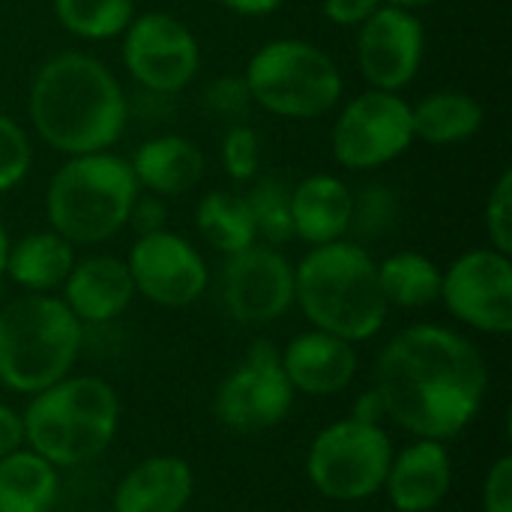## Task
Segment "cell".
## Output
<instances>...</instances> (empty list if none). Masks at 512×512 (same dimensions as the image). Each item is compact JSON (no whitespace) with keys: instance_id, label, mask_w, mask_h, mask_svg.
I'll return each instance as SVG.
<instances>
[{"instance_id":"cell-35","label":"cell","mask_w":512,"mask_h":512,"mask_svg":"<svg viewBox=\"0 0 512 512\" xmlns=\"http://www.w3.org/2000/svg\"><path fill=\"white\" fill-rule=\"evenodd\" d=\"M381 0H324V15L339 27H360Z\"/></svg>"},{"instance_id":"cell-32","label":"cell","mask_w":512,"mask_h":512,"mask_svg":"<svg viewBox=\"0 0 512 512\" xmlns=\"http://www.w3.org/2000/svg\"><path fill=\"white\" fill-rule=\"evenodd\" d=\"M486 231L489 246L510 255L512 252V171H501L498 183L486 201Z\"/></svg>"},{"instance_id":"cell-19","label":"cell","mask_w":512,"mask_h":512,"mask_svg":"<svg viewBox=\"0 0 512 512\" xmlns=\"http://www.w3.org/2000/svg\"><path fill=\"white\" fill-rule=\"evenodd\" d=\"M195 495V471L180 456H147L132 465L111 498L114 512H183Z\"/></svg>"},{"instance_id":"cell-13","label":"cell","mask_w":512,"mask_h":512,"mask_svg":"<svg viewBox=\"0 0 512 512\" xmlns=\"http://www.w3.org/2000/svg\"><path fill=\"white\" fill-rule=\"evenodd\" d=\"M222 303L237 324H273L294 306V264L267 243L228 255L222 267Z\"/></svg>"},{"instance_id":"cell-42","label":"cell","mask_w":512,"mask_h":512,"mask_svg":"<svg viewBox=\"0 0 512 512\" xmlns=\"http://www.w3.org/2000/svg\"><path fill=\"white\" fill-rule=\"evenodd\" d=\"M84 512H114V510H111V507H108V510H84Z\"/></svg>"},{"instance_id":"cell-21","label":"cell","mask_w":512,"mask_h":512,"mask_svg":"<svg viewBox=\"0 0 512 512\" xmlns=\"http://www.w3.org/2000/svg\"><path fill=\"white\" fill-rule=\"evenodd\" d=\"M138 189L171 198L192 192L204 177V153L183 135H159L144 141L129 162Z\"/></svg>"},{"instance_id":"cell-7","label":"cell","mask_w":512,"mask_h":512,"mask_svg":"<svg viewBox=\"0 0 512 512\" xmlns=\"http://www.w3.org/2000/svg\"><path fill=\"white\" fill-rule=\"evenodd\" d=\"M243 78L255 105L288 120H315L342 99L336 60L306 39H273L261 45Z\"/></svg>"},{"instance_id":"cell-38","label":"cell","mask_w":512,"mask_h":512,"mask_svg":"<svg viewBox=\"0 0 512 512\" xmlns=\"http://www.w3.org/2000/svg\"><path fill=\"white\" fill-rule=\"evenodd\" d=\"M351 417H354V420H360V423H384V420H387V411H384V399H381V393H378L375 387H372V390H366V393H360V396H357V402H354Z\"/></svg>"},{"instance_id":"cell-11","label":"cell","mask_w":512,"mask_h":512,"mask_svg":"<svg viewBox=\"0 0 512 512\" xmlns=\"http://www.w3.org/2000/svg\"><path fill=\"white\" fill-rule=\"evenodd\" d=\"M123 66L147 93H180L201 69V45L177 15L144 12L123 30Z\"/></svg>"},{"instance_id":"cell-28","label":"cell","mask_w":512,"mask_h":512,"mask_svg":"<svg viewBox=\"0 0 512 512\" xmlns=\"http://www.w3.org/2000/svg\"><path fill=\"white\" fill-rule=\"evenodd\" d=\"M255 234L267 246H282L294 240V222H291V186L279 177H264L255 183V189L246 195Z\"/></svg>"},{"instance_id":"cell-20","label":"cell","mask_w":512,"mask_h":512,"mask_svg":"<svg viewBox=\"0 0 512 512\" xmlns=\"http://www.w3.org/2000/svg\"><path fill=\"white\" fill-rule=\"evenodd\" d=\"M351 201L354 192L345 180L333 174H312L297 189H291V222L294 237L309 246H324L345 240L351 228Z\"/></svg>"},{"instance_id":"cell-15","label":"cell","mask_w":512,"mask_h":512,"mask_svg":"<svg viewBox=\"0 0 512 512\" xmlns=\"http://www.w3.org/2000/svg\"><path fill=\"white\" fill-rule=\"evenodd\" d=\"M426 54V33L411 9L381 3L357 36V66L375 90L399 93L408 87Z\"/></svg>"},{"instance_id":"cell-26","label":"cell","mask_w":512,"mask_h":512,"mask_svg":"<svg viewBox=\"0 0 512 512\" xmlns=\"http://www.w3.org/2000/svg\"><path fill=\"white\" fill-rule=\"evenodd\" d=\"M384 300L399 309H426L441 297V267L423 252H396L378 264Z\"/></svg>"},{"instance_id":"cell-14","label":"cell","mask_w":512,"mask_h":512,"mask_svg":"<svg viewBox=\"0 0 512 512\" xmlns=\"http://www.w3.org/2000/svg\"><path fill=\"white\" fill-rule=\"evenodd\" d=\"M135 294L162 306L186 309L210 285V270L201 252L174 231L141 234L126 258Z\"/></svg>"},{"instance_id":"cell-4","label":"cell","mask_w":512,"mask_h":512,"mask_svg":"<svg viewBox=\"0 0 512 512\" xmlns=\"http://www.w3.org/2000/svg\"><path fill=\"white\" fill-rule=\"evenodd\" d=\"M24 447L54 468H78L99 459L120 429V396L99 375H66L30 396Z\"/></svg>"},{"instance_id":"cell-3","label":"cell","mask_w":512,"mask_h":512,"mask_svg":"<svg viewBox=\"0 0 512 512\" xmlns=\"http://www.w3.org/2000/svg\"><path fill=\"white\" fill-rule=\"evenodd\" d=\"M294 303L315 330L351 345L375 339L390 315L378 264L351 240L312 246L294 267Z\"/></svg>"},{"instance_id":"cell-29","label":"cell","mask_w":512,"mask_h":512,"mask_svg":"<svg viewBox=\"0 0 512 512\" xmlns=\"http://www.w3.org/2000/svg\"><path fill=\"white\" fill-rule=\"evenodd\" d=\"M399 219V195L384 183H366L351 201V228L357 237H384Z\"/></svg>"},{"instance_id":"cell-12","label":"cell","mask_w":512,"mask_h":512,"mask_svg":"<svg viewBox=\"0 0 512 512\" xmlns=\"http://www.w3.org/2000/svg\"><path fill=\"white\" fill-rule=\"evenodd\" d=\"M447 312L486 336L512 330V264L498 249H471L441 273V297Z\"/></svg>"},{"instance_id":"cell-8","label":"cell","mask_w":512,"mask_h":512,"mask_svg":"<svg viewBox=\"0 0 512 512\" xmlns=\"http://www.w3.org/2000/svg\"><path fill=\"white\" fill-rule=\"evenodd\" d=\"M393 453V438L381 423L345 417L324 426L312 438L306 453V477L327 501H369L384 489Z\"/></svg>"},{"instance_id":"cell-34","label":"cell","mask_w":512,"mask_h":512,"mask_svg":"<svg viewBox=\"0 0 512 512\" xmlns=\"http://www.w3.org/2000/svg\"><path fill=\"white\" fill-rule=\"evenodd\" d=\"M483 512H512V456H501L483 483Z\"/></svg>"},{"instance_id":"cell-5","label":"cell","mask_w":512,"mask_h":512,"mask_svg":"<svg viewBox=\"0 0 512 512\" xmlns=\"http://www.w3.org/2000/svg\"><path fill=\"white\" fill-rule=\"evenodd\" d=\"M84 324L54 294H21L0 309V387L33 396L72 375Z\"/></svg>"},{"instance_id":"cell-27","label":"cell","mask_w":512,"mask_h":512,"mask_svg":"<svg viewBox=\"0 0 512 512\" xmlns=\"http://www.w3.org/2000/svg\"><path fill=\"white\" fill-rule=\"evenodd\" d=\"M60 27L78 39L102 42L120 36L135 18L132 0H54Z\"/></svg>"},{"instance_id":"cell-36","label":"cell","mask_w":512,"mask_h":512,"mask_svg":"<svg viewBox=\"0 0 512 512\" xmlns=\"http://www.w3.org/2000/svg\"><path fill=\"white\" fill-rule=\"evenodd\" d=\"M129 225L141 234H153V231H162L165 228V204L159 195H138L135 204H132V213H129Z\"/></svg>"},{"instance_id":"cell-23","label":"cell","mask_w":512,"mask_h":512,"mask_svg":"<svg viewBox=\"0 0 512 512\" xmlns=\"http://www.w3.org/2000/svg\"><path fill=\"white\" fill-rule=\"evenodd\" d=\"M60 498V468L21 447L0 459V512H51Z\"/></svg>"},{"instance_id":"cell-6","label":"cell","mask_w":512,"mask_h":512,"mask_svg":"<svg viewBox=\"0 0 512 512\" xmlns=\"http://www.w3.org/2000/svg\"><path fill=\"white\" fill-rule=\"evenodd\" d=\"M138 192L126 159L108 150L69 156L48 180L45 216L72 246H96L129 225Z\"/></svg>"},{"instance_id":"cell-39","label":"cell","mask_w":512,"mask_h":512,"mask_svg":"<svg viewBox=\"0 0 512 512\" xmlns=\"http://www.w3.org/2000/svg\"><path fill=\"white\" fill-rule=\"evenodd\" d=\"M285 0H222L225 9L237 12V15H249V18H261V15H270L282 6Z\"/></svg>"},{"instance_id":"cell-22","label":"cell","mask_w":512,"mask_h":512,"mask_svg":"<svg viewBox=\"0 0 512 512\" xmlns=\"http://www.w3.org/2000/svg\"><path fill=\"white\" fill-rule=\"evenodd\" d=\"M72 267H75V246L48 228V231L24 234L9 246L3 276H9L27 294H51L63 288Z\"/></svg>"},{"instance_id":"cell-25","label":"cell","mask_w":512,"mask_h":512,"mask_svg":"<svg viewBox=\"0 0 512 512\" xmlns=\"http://www.w3.org/2000/svg\"><path fill=\"white\" fill-rule=\"evenodd\" d=\"M195 225L201 237L222 255H237L252 243H258L249 204L237 192H225V189L207 192L195 210Z\"/></svg>"},{"instance_id":"cell-41","label":"cell","mask_w":512,"mask_h":512,"mask_svg":"<svg viewBox=\"0 0 512 512\" xmlns=\"http://www.w3.org/2000/svg\"><path fill=\"white\" fill-rule=\"evenodd\" d=\"M6 255H9V237H6V228L0 222V279H3V270H6Z\"/></svg>"},{"instance_id":"cell-40","label":"cell","mask_w":512,"mask_h":512,"mask_svg":"<svg viewBox=\"0 0 512 512\" xmlns=\"http://www.w3.org/2000/svg\"><path fill=\"white\" fill-rule=\"evenodd\" d=\"M381 3H387V6H399V9H411V12H417V9H423V6H432L435 0H381Z\"/></svg>"},{"instance_id":"cell-2","label":"cell","mask_w":512,"mask_h":512,"mask_svg":"<svg viewBox=\"0 0 512 512\" xmlns=\"http://www.w3.org/2000/svg\"><path fill=\"white\" fill-rule=\"evenodd\" d=\"M27 114L36 135L51 150L84 156L120 141L129 120V102L102 60L81 51H63L36 69Z\"/></svg>"},{"instance_id":"cell-24","label":"cell","mask_w":512,"mask_h":512,"mask_svg":"<svg viewBox=\"0 0 512 512\" xmlns=\"http://www.w3.org/2000/svg\"><path fill=\"white\" fill-rule=\"evenodd\" d=\"M414 138L426 144H462L483 126V105L465 90H438L411 105Z\"/></svg>"},{"instance_id":"cell-37","label":"cell","mask_w":512,"mask_h":512,"mask_svg":"<svg viewBox=\"0 0 512 512\" xmlns=\"http://www.w3.org/2000/svg\"><path fill=\"white\" fill-rule=\"evenodd\" d=\"M24 447V420L15 408L0 402V459Z\"/></svg>"},{"instance_id":"cell-33","label":"cell","mask_w":512,"mask_h":512,"mask_svg":"<svg viewBox=\"0 0 512 512\" xmlns=\"http://www.w3.org/2000/svg\"><path fill=\"white\" fill-rule=\"evenodd\" d=\"M204 102L210 111L222 114V117H240L252 96H249V87H246V78H234V75H225V78H216L207 93H204Z\"/></svg>"},{"instance_id":"cell-18","label":"cell","mask_w":512,"mask_h":512,"mask_svg":"<svg viewBox=\"0 0 512 512\" xmlns=\"http://www.w3.org/2000/svg\"><path fill=\"white\" fill-rule=\"evenodd\" d=\"M135 297L126 261L114 255H90L75 261L63 282V303L81 324L117 321Z\"/></svg>"},{"instance_id":"cell-1","label":"cell","mask_w":512,"mask_h":512,"mask_svg":"<svg viewBox=\"0 0 512 512\" xmlns=\"http://www.w3.org/2000/svg\"><path fill=\"white\" fill-rule=\"evenodd\" d=\"M375 390L384 399L387 420L414 438L447 444L477 420L489 393V369L465 333L414 324L381 348Z\"/></svg>"},{"instance_id":"cell-17","label":"cell","mask_w":512,"mask_h":512,"mask_svg":"<svg viewBox=\"0 0 512 512\" xmlns=\"http://www.w3.org/2000/svg\"><path fill=\"white\" fill-rule=\"evenodd\" d=\"M453 486V456L444 441L414 438L393 453L384 489L396 512H432L444 504Z\"/></svg>"},{"instance_id":"cell-31","label":"cell","mask_w":512,"mask_h":512,"mask_svg":"<svg viewBox=\"0 0 512 512\" xmlns=\"http://www.w3.org/2000/svg\"><path fill=\"white\" fill-rule=\"evenodd\" d=\"M222 165L225 174L237 183H246L255 177L258 165H261V138L252 126L246 123H234L225 138H222Z\"/></svg>"},{"instance_id":"cell-9","label":"cell","mask_w":512,"mask_h":512,"mask_svg":"<svg viewBox=\"0 0 512 512\" xmlns=\"http://www.w3.org/2000/svg\"><path fill=\"white\" fill-rule=\"evenodd\" d=\"M414 144L411 102L399 93L375 90L354 96L336 117L330 132L333 159L351 171L381 168Z\"/></svg>"},{"instance_id":"cell-30","label":"cell","mask_w":512,"mask_h":512,"mask_svg":"<svg viewBox=\"0 0 512 512\" xmlns=\"http://www.w3.org/2000/svg\"><path fill=\"white\" fill-rule=\"evenodd\" d=\"M33 162V147L27 132L0 111V192L15 189Z\"/></svg>"},{"instance_id":"cell-10","label":"cell","mask_w":512,"mask_h":512,"mask_svg":"<svg viewBox=\"0 0 512 512\" xmlns=\"http://www.w3.org/2000/svg\"><path fill=\"white\" fill-rule=\"evenodd\" d=\"M294 396L279 351L270 342H258L216 387L213 417L237 435H258L276 429L291 414Z\"/></svg>"},{"instance_id":"cell-16","label":"cell","mask_w":512,"mask_h":512,"mask_svg":"<svg viewBox=\"0 0 512 512\" xmlns=\"http://www.w3.org/2000/svg\"><path fill=\"white\" fill-rule=\"evenodd\" d=\"M279 360L294 393L318 399L345 393L360 369L357 348L351 342L315 327L294 336L279 354Z\"/></svg>"}]
</instances>
